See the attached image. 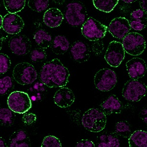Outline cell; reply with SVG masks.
<instances>
[{"instance_id":"10","label":"cell","mask_w":147,"mask_h":147,"mask_svg":"<svg viewBox=\"0 0 147 147\" xmlns=\"http://www.w3.org/2000/svg\"><path fill=\"white\" fill-rule=\"evenodd\" d=\"M125 57V51L122 43L113 41L109 43L105 58L108 64L113 67H117Z\"/></svg>"},{"instance_id":"6","label":"cell","mask_w":147,"mask_h":147,"mask_svg":"<svg viewBox=\"0 0 147 147\" xmlns=\"http://www.w3.org/2000/svg\"><path fill=\"white\" fill-rule=\"evenodd\" d=\"M107 27L94 18L90 17L81 28L84 37L90 41H94L103 38L106 35Z\"/></svg>"},{"instance_id":"36","label":"cell","mask_w":147,"mask_h":147,"mask_svg":"<svg viewBox=\"0 0 147 147\" xmlns=\"http://www.w3.org/2000/svg\"><path fill=\"white\" fill-rule=\"evenodd\" d=\"M45 86H46L41 81H38L34 83L32 87L30 88V91L34 93L36 95H42L41 93L44 92L45 91Z\"/></svg>"},{"instance_id":"20","label":"cell","mask_w":147,"mask_h":147,"mask_svg":"<svg viewBox=\"0 0 147 147\" xmlns=\"http://www.w3.org/2000/svg\"><path fill=\"white\" fill-rule=\"evenodd\" d=\"M70 42L66 37L58 35L53 40L50 48L55 55H62L65 53L69 49Z\"/></svg>"},{"instance_id":"34","label":"cell","mask_w":147,"mask_h":147,"mask_svg":"<svg viewBox=\"0 0 147 147\" xmlns=\"http://www.w3.org/2000/svg\"><path fill=\"white\" fill-rule=\"evenodd\" d=\"M129 23L131 29L136 31L142 30L147 26V20H132L129 21Z\"/></svg>"},{"instance_id":"12","label":"cell","mask_w":147,"mask_h":147,"mask_svg":"<svg viewBox=\"0 0 147 147\" xmlns=\"http://www.w3.org/2000/svg\"><path fill=\"white\" fill-rule=\"evenodd\" d=\"M108 28L113 37L122 40L129 33L131 29L129 21L124 17L114 18L111 22Z\"/></svg>"},{"instance_id":"30","label":"cell","mask_w":147,"mask_h":147,"mask_svg":"<svg viewBox=\"0 0 147 147\" xmlns=\"http://www.w3.org/2000/svg\"><path fill=\"white\" fill-rule=\"evenodd\" d=\"M13 87V83L11 77L6 76L0 80V93L1 95L7 94Z\"/></svg>"},{"instance_id":"40","label":"cell","mask_w":147,"mask_h":147,"mask_svg":"<svg viewBox=\"0 0 147 147\" xmlns=\"http://www.w3.org/2000/svg\"><path fill=\"white\" fill-rule=\"evenodd\" d=\"M139 3L141 9L147 13V0H141L140 1Z\"/></svg>"},{"instance_id":"18","label":"cell","mask_w":147,"mask_h":147,"mask_svg":"<svg viewBox=\"0 0 147 147\" xmlns=\"http://www.w3.org/2000/svg\"><path fill=\"white\" fill-rule=\"evenodd\" d=\"M101 110L106 115L120 113L122 112L123 105L115 95L109 96L107 99L100 105Z\"/></svg>"},{"instance_id":"31","label":"cell","mask_w":147,"mask_h":147,"mask_svg":"<svg viewBox=\"0 0 147 147\" xmlns=\"http://www.w3.org/2000/svg\"><path fill=\"white\" fill-rule=\"evenodd\" d=\"M41 147H62L60 140L54 136H47L44 138Z\"/></svg>"},{"instance_id":"25","label":"cell","mask_w":147,"mask_h":147,"mask_svg":"<svg viewBox=\"0 0 147 147\" xmlns=\"http://www.w3.org/2000/svg\"><path fill=\"white\" fill-rule=\"evenodd\" d=\"M3 2L6 10L13 14L20 12L26 5L25 0H4Z\"/></svg>"},{"instance_id":"28","label":"cell","mask_w":147,"mask_h":147,"mask_svg":"<svg viewBox=\"0 0 147 147\" xmlns=\"http://www.w3.org/2000/svg\"><path fill=\"white\" fill-rule=\"evenodd\" d=\"M49 3L48 0H30L28 2V6L34 11L41 12L47 9Z\"/></svg>"},{"instance_id":"26","label":"cell","mask_w":147,"mask_h":147,"mask_svg":"<svg viewBox=\"0 0 147 147\" xmlns=\"http://www.w3.org/2000/svg\"><path fill=\"white\" fill-rule=\"evenodd\" d=\"M115 133L117 136L129 138L132 134L131 125L127 121H119L115 126Z\"/></svg>"},{"instance_id":"22","label":"cell","mask_w":147,"mask_h":147,"mask_svg":"<svg viewBox=\"0 0 147 147\" xmlns=\"http://www.w3.org/2000/svg\"><path fill=\"white\" fill-rule=\"evenodd\" d=\"M128 143L129 147H147V132L134 131L128 138Z\"/></svg>"},{"instance_id":"29","label":"cell","mask_w":147,"mask_h":147,"mask_svg":"<svg viewBox=\"0 0 147 147\" xmlns=\"http://www.w3.org/2000/svg\"><path fill=\"white\" fill-rule=\"evenodd\" d=\"M47 55L45 49L38 47L33 49L30 55L31 60L33 62L44 61L47 58Z\"/></svg>"},{"instance_id":"9","label":"cell","mask_w":147,"mask_h":147,"mask_svg":"<svg viewBox=\"0 0 147 147\" xmlns=\"http://www.w3.org/2000/svg\"><path fill=\"white\" fill-rule=\"evenodd\" d=\"M117 82L116 73L113 70L107 68L100 69L94 76V85L100 91H110L114 88Z\"/></svg>"},{"instance_id":"42","label":"cell","mask_w":147,"mask_h":147,"mask_svg":"<svg viewBox=\"0 0 147 147\" xmlns=\"http://www.w3.org/2000/svg\"><path fill=\"white\" fill-rule=\"evenodd\" d=\"M122 1L124 2V3H134V2H135L136 1H134V0H127H127H123Z\"/></svg>"},{"instance_id":"2","label":"cell","mask_w":147,"mask_h":147,"mask_svg":"<svg viewBox=\"0 0 147 147\" xmlns=\"http://www.w3.org/2000/svg\"><path fill=\"white\" fill-rule=\"evenodd\" d=\"M82 125L88 131L92 132H99L106 127V115L100 109L91 108L83 115Z\"/></svg>"},{"instance_id":"41","label":"cell","mask_w":147,"mask_h":147,"mask_svg":"<svg viewBox=\"0 0 147 147\" xmlns=\"http://www.w3.org/2000/svg\"><path fill=\"white\" fill-rule=\"evenodd\" d=\"M0 147H8L6 145L5 140L3 138H0Z\"/></svg>"},{"instance_id":"7","label":"cell","mask_w":147,"mask_h":147,"mask_svg":"<svg viewBox=\"0 0 147 147\" xmlns=\"http://www.w3.org/2000/svg\"><path fill=\"white\" fill-rule=\"evenodd\" d=\"M122 96L128 101L139 102L147 93V86L138 80H129L122 90Z\"/></svg>"},{"instance_id":"15","label":"cell","mask_w":147,"mask_h":147,"mask_svg":"<svg viewBox=\"0 0 147 147\" xmlns=\"http://www.w3.org/2000/svg\"><path fill=\"white\" fill-rule=\"evenodd\" d=\"M88 44L81 41H75L71 46L70 53L73 59L79 63L87 62L91 55Z\"/></svg>"},{"instance_id":"23","label":"cell","mask_w":147,"mask_h":147,"mask_svg":"<svg viewBox=\"0 0 147 147\" xmlns=\"http://www.w3.org/2000/svg\"><path fill=\"white\" fill-rule=\"evenodd\" d=\"M33 38L38 47L46 49L51 47L52 37L50 34L43 30H39L34 33Z\"/></svg>"},{"instance_id":"16","label":"cell","mask_w":147,"mask_h":147,"mask_svg":"<svg viewBox=\"0 0 147 147\" xmlns=\"http://www.w3.org/2000/svg\"><path fill=\"white\" fill-rule=\"evenodd\" d=\"M55 103L61 108L68 107L75 102V96L72 90L68 88H59L53 97Z\"/></svg>"},{"instance_id":"14","label":"cell","mask_w":147,"mask_h":147,"mask_svg":"<svg viewBox=\"0 0 147 147\" xmlns=\"http://www.w3.org/2000/svg\"><path fill=\"white\" fill-rule=\"evenodd\" d=\"M128 75L133 80H138L145 75L147 66L145 61L140 58H133L126 63Z\"/></svg>"},{"instance_id":"32","label":"cell","mask_w":147,"mask_h":147,"mask_svg":"<svg viewBox=\"0 0 147 147\" xmlns=\"http://www.w3.org/2000/svg\"><path fill=\"white\" fill-rule=\"evenodd\" d=\"M11 65V61L7 55L1 53L0 54V74L5 73Z\"/></svg>"},{"instance_id":"27","label":"cell","mask_w":147,"mask_h":147,"mask_svg":"<svg viewBox=\"0 0 147 147\" xmlns=\"http://www.w3.org/2000/svg\"><path fill=\"white\" fill-rule=\"evenodd\" d=\"M11 109L2 108L0 109V119L1 124L5 126L13 125L15 115Z\"/></svg>"},{"instance_id":"1","label":"cell","mask_w":147,"mask_h":147,"mask_svg":"<svg viewBox=\"0 0 147 147\" xmlns=\"http://www.w3.org/2000/svg\"><path fill=\"white\" fill-rule=\"evenodd\" d=\"M69 77L68 69L57 58L44 63L40 72V81L50 88H61L66 86Z\"/></svg>"},{"instance_id":"35","label":"cell","mask_w":147,"mask_h":147,"mask_svg":"<svg viewBox=\"0 0 147 147\" xmlns=\"http://www.w3.org/2000/svg\"><path fill=\"white\" fill-rule=\"evenodd\" d=\"M130 17L135 20H147V13L142 9H137L130 13Z\"/></svg>"},{"instance_id":"19","label":"cell","mask_w":147,"mask_h":147,"mask_svg":"<svg viewBox=\"0 0 147 147\" xmlns=\"http://www.w3.org/2000/svg\"><path fill=\"white\" fill-rule=\"evenodd\" d=\"M8 147H30V140L28 134L23 130L15 131L9 138Z\"/></svg>"},{"instance_id":"37","label":"cell","mask_w":147,"mask_h":147,"mask_svg":"<svg viewBox=\"0 0 147 147\" xmlns=\"http://www.w3.org/2000/svg\"><path fill=\"white\" fill-rule=\"evenodd\" d=\"M36 120H37L36 115L32 113H26L22 117L23 122L27 125H30L34 124Z\"/></svg>"},{"instance_id":"5","label":"cell","mask_w":147,"mask_h":147,"mask_svg":"<svg viewBox=\"0 0 147 147\" xmlns=\"http://www.w3.org/2000/svg\"><path fill=\"white\" fill-rule=\"evenodd\" d=\"M7 105L13 112L24 114L32 107V102L27 93L23 91H15L11 93L8 97Z\"/></svg>"},{"instance_id":"3","label":"cell","mask_w":147,"mask_h":147,"mask_svg":"<svg viewBox=\"0 0 147 147\" xmlns=\"http://www.w3.org/2000/svg\"><path fill=\"white\" fill-rule=\"evenodd\" d=\"M13 78L21 85L32 84L38 78V73L34 66L28 62L18 63L13 68Z\"/></svg>"},{"instance_id":"43","label":"cell","mask_w":147,"mask_h":147,"mask_svg":"<svg viewBox=\"0 0 147 147\" xmlns=\"http://www.w3.org/2000/svg\"><path fill=\"white\" fill-rule=\"evenodd\" d=\"M3 18L1 15H0V28L1 29L3 27Z\"/></svg>"},{"instance_id":"8","label":"cell","mask_w":147,"mask_h":147,"mask_svg":"<svg viewBox=\"0 0 147 147\" xmlns=\"http://www.w3.org/2000/svg\"><path fill=\"white\" fill-rule=\"evenodd\" d=\"M122 45L125 52L132 56L141 55L146 49V40L142 35L130 32L123 39Z\"/></svg>"},{"instance_id":"21","label":"cell","mask_w":147,"mask_h":147,"mask_svg":"<svg viewBox=\"0 0 147 147\" xmlns=\"http://www.w3.org/2000/svg\"><path fill=\"white\" fill-rule=\"evenodd\" d=\"M120 142L115 132L105 133L98 138L97 147H120Z\"/></svg>"},{"instance_id":"24","label":"cell","mask_w":147,"mask_h":147,"mask_svg":"<svg viewBox=\"0 0 147 147\" xmlns=\"http://www.w3.org/2000/svg\"><path fill=\"white\" fill-rule=\"evenodd\" d=\"M92 1L96 9L107 13L112 12L119 2L118 0H93Z\"/></svg>"},{"instance_id":"38","label":"cell","mask_w":147,"mask_h":147,"mask_svg":"<svg viewBox=\"0 0 147 147\" xmlns=\"http://www.w3.org/2000/svg\"><path fill=\"white\" fill-rule=\"evenodd\" d=\"M75 147H95L93 141L89 140H82L77 142Z\"/></svg>"},{"instance_id":"11","label":"cell","mask_w":147,"mask_h":147,"mask_svg":"<svg viewBox=\"0 0 147 147\" xmlns=\"http://www.w3.org/2000/svg\"><path fill=\"white\" fill-rule=\"evenodd\" d=\"M9 47L13 53L22 56L30 52L32 45L30 40L27 36L17 34L10 38Z\"/></svg>"},{"instance_id":"39","label":"cell","mask_w":147,"mask_h":147,"mask_svg":"<svg viewBox=\"0 0 147 147\" xmlns=\"http://www.w3.org/2000/svg\"><path fill=\"white\" fill-rule=\"evenodd\" d=\"M139 115L141 120L145 123L147 124V105L141 110Z\"/></svg>"},{"instance_id":"13","label":"cell","mask_w":147,"mask_h":147,"mask_svg":"<svg viewBox=\"0 0 147 147\" xmlns=\"http://www.w3.org/2000/svg\"><path fill=\"white\" fill-rule=\"evenodd\" d=\"M24 26V22L19 15L9 13L3 16L2 28L8 34L17 35L23 30Z\"/></svg>"},{"instance_id":"4","label":"cell","mask_w":147,"mask_h":147,"mask_svg":"<svg viewBox=\"0 0 147 147\" xmlns=\"http://www.w3.org/2000/svg\"><path fill=\"white\" fill-rule=\"evenodd\" d=\"M87 16V9L81 2H72L67 5L65 16L70 25L74 27L83 25Z\"/></svg>"},{"instance_id":"33","label":"cell","mask_w":147,"mask_h":147,"mask_svg":"<svg viewBox=\"0 0 147 147\" xmlns=\"http://www.w3.org/2000/svg\"><path fill=\"white\" fill-rule=\"evenodd\" d=\"M91 44V51L96 56H99L103 53L104 44L102 40H98L93 41Z\"/></svg>"},{"instance_id":"17","label":"cell","mask_w":147,"mask_h":147,"mask_svg":"<svg viewBox=\"0 0 147 147\" xmlns=\"http://www.w3.org/2000/svg\"><path fill=\"white\" fill-rule=\"evenodd\" d=\"M64 16L62 12L57 8H51L44 13L43 20L47 27L55 28L59 27L63 21Z\"/></svg>"}]
</instances>
